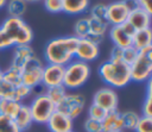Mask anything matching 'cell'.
<instances>
[{
  "label": "cell",
  "instance_id": "ee69618b",
  "mask_svg": "<svg viewBox=\"0 0 152 132\" xmlns=\"http://www.w3.org/2000/svg\"><path fill=\"white\" fill-rule=\"evenodd\" d=\"M6 2H7V0H0V10L6 6Z\"/></svg>",
  "mask_w": 152,
  "mask_h": 132
},
{
  "label": "cell",
  "instance_id": "ab89813d",
  "mask_svg": "<svg viewBox=\"0 0 152 132\" xmlns=\"http://www.w3.org/2000/svg\"><path fill=\"white\" fill-rule=\"evenodd\" d=\"M138 6L145 12L152 14V0H138Z\"/></svg>",
  "mask_w": 152,
  "mask_h": 132
},
{
  "label": "cell",
  "instance_id": "ba28073f",
  "mask_svg": "<svg viewBox=\"0 0 152 132\" xmlns=\"http://www.w3.org/2000/svg\"><path fill=\"white\" fill-rule=\"evenodd\" d=\"M137 30L128 24L127 21L121 24V25H115V26H109L108 29V36L114 46L121 48V49H127L132 46V37Z\"/></svg>",
  "mask_w": 152,
  "mask_h": 132
},
{
  "label": "cell",
  "instance_id": "6da1fadb",
  "mask_svg": "<svg viewBox=\"0 0 152 132\" xmlns=\"http://www.w3.org/2000/svg\"><path fill=\"white\" fill-rule=\"evenodd\" d=\"M77 39L78 38L75 36H62L50 39L44 49L46 63L65 67L69 62L75 59Z\"/></svg>",
  "mask_w": 152,
  "mask_h": 132
},
{
  "label": "cell",
  "instance_id": "ac0fdd59",
  "mask_svg": "<svg viewBox=\"0 0 152 132\" xmlns=\"http://www.w3.org/2000/svg\"><path fill=\"white\" fill-rule=\"evenodd\" d=\"M102 128L103 132H114V131H124V122H122V115L119 109L109 111L107 112L106 117L103 118Z\"/></svg>",
  "mask_w": 152,
  "mask_h": 132
},
{
  "label": "cell",
  "instance_id": "9c48e42d",
  "mask_svg": "<svg viewBox=\"0 0 152 132\" xmlns=\"http://www.w3.org/2000/svg\"><path fill=\"white\" fill-rule=\"evenodd\" d=\"M43 62L36 56L33 57L20 71L21 74V83L32 88L39 83H42V75H43Z\"/></svg>",
  "mask_w": 152,
  "mask_h": 132
},
{
  "label": "cell",
  "instance_id": "8992f818",
  "mask_svg": "<svg viewBox=\"0 0 152 132\" xmlns=\"http://www.w3.org/2000/svg\"><path fill=\"white\" fill-rule=\"evenodd\" d=\"M27 106L31 112L33 122L40 125H45L49 118L51 117V114L56 111V105L45 94L34 96L33 100Z\"/></svg>",
  "mask_w": 152,
  "mask_h": 132
},
{
  "label": "cell",
  "instance_id": "f35d334b",
  "mask_svg": "<svg viewBox=\"0 0 152 132\" xmlns=\"http://www.w3.org/2000/svg\"><path fill=\"white\" fill-rule=\"evenodd\" d=\"M122 54H124V49L118 48V46H113L110 49V52H109V61L122 62Z\"/></svg>",
  "mask_w": 152,
  "mask_h": 132
},
{
  "label": "cell",
  "instance_id": "d6a6232c",
  "mask_svg": "<svg viewBox=\"0 0 152 132\" xmlns=\"http://www.w3.org/2000/svg\"><path fill=\"white\" fill-rule=\"evenodd\" d=\"M107 112L101 108L100 106L95 105V103H91L88 108V118H91V119H95V120H99V121H102L103 118L106 117Z\"/></svg>",
  "mask_w": 152,
  "mask_h": 132
},
{
  "label": "cell",
  "instance_id": "5b68a950",
  "mask_svg": "<svg viewBox=\"0 0 152 132\" xmlns=\"http://www.w3.org/2000/svg\"><path fill=\"white\" fill-rule=\"evenodd\" d=\"M131 81L137 83L147 82L152 75V46L140 50L137 58L129 65Z\"/></svg>",
  "mask_w": 152,
  "mask_h": 132
},
{
  "label": "cell",
  "instance_id": "d590c367",
  "mask_svg": "<svg viewBox=\"0 0 152 132\" xmlns=\"http://www.w3.org/2000/svg\"><path fill=\"white\" fill-rule=\"evenodd\" d=\"M44 7L50 13H59L63 11V1L62 0H43Z\"/></svg>",
  "mask_w": 152,
  "mask_h": 132
},
{
  "label": "cell",
  "instance_id": "d6986e66",
  "mask_svg": "<svg viewBox=\"0 0 152 132\" xmlns=\"http://www.w3.org/2000/svg\"><path fill=\"white\" fill-rule=\"evenodd\" d=\"M132 46L138 51L152 46V31L151 27L137 30L132 37Z\"/></svg>",
  "mask_w": 152,
  "mask_h": 132
},
{
  "label": "cell",
  "instance_id": "e0dca14e",
  "mask_svg": "<svg viewBox=\"0 0 152 132\" xmlns=\"http://www.w3.org/2000/svg\"><path fill=\"white\" fill-rule=\"evenodd\" d=\"M151 15L152 14L145 12L140 7H137L129 12L127 23L131 24L135 30L148 29V27H151Z\"/></svg>",
  "mask_w": 152,
  "mask_h": 132
},
{
  "label": "cell",
  "instance_id": "4dcf8cb0",
  "mask_svg": "<svg viewBox=\"0 0 152 132\" xmlns=\"http://www.w3.org/2000/svg\"><path fill=\"white\" fill-rule=\"evenodd\" d=\"M0 132H20V130L12 118L0 115Z\"/></svg>",
  "mask_w": 152,
  "mask_h": 132
},
{
  "label": "cell",
  "instance_id": "cb8c5ba5",
  "mask_svg": "<svg viewBox=\"0 0 152 132\" xmlns=\"http://www.w3.org/2000/svg\"><path fill=\"white\" fill-rule=\"evenodd\" d=\"M66 88L63 86V84H58V86H52V87H49L46 88V92H45V95L57 106L66 95Z\"/></svg>",
  "mask_w": 152,
  "mask_h": 132
},
{
  "label": "cell",
  "instance_id": "4316f807",
  "mask_svg": "<svg viewBox=\"0 0 152 132\" xmlns=\"http://www.w3.org/2000/svg\"><path fill=\"white\" fill-rule=\"evenodd\" d=\"M122 115V122H124V130H134L140 115L134 112V111H126V112H121Z\"/></svg>",
  "mask_w": 152,
  "mask_h": 132
},
{
  "label": "cell",
  "instance_id": "e575fe53",
  "mask_svg": "<svg viewBox=\"0 0 152 132\" xmlns=\"http://www.w3.org/2000/svg\"><path fill=\"white\" fill-rule=\"evenodd\" d=\"M83 128L86 132H103L102 122L91 118H87L83 122Z\"/></svg>",
  "mask_w": 152,
  "mask_h": 132
},
{
  "label": "cell",
  "instance_id": "74e56055",
  "mask_svg": "<svg viewBox=\"0 0 152 132\" xmlns=\"http://www.w3.org/2000/svg\"><path fill=\"white\" fill-rule=\"evenodd\" d=\"M12 46H14L13 42L7 36V33L0 27V51L1 50H6V49H10Z\"/></svg>",
  "mask_w": 152,
  "mask_h": 132
},
{
  "label": "cell",
  "instance_id": "8fae6325",
  "mask_svg": "<svg viewBox=\"0 0 152 132\" xmlns=\"http://www.w3.org/2000/svg\"><path fill=\"white\" fill-rule=\"evenodd\" d=\"M93 103L100 106L106 112L118 109L119 96L115 89L110 87H102L95 92L93 95Z\"/></svg>",
  "mask_w": 152,
  "mask_h": 132
},
{
  "label": "cell",
  "instance_id": "7402d4cb",
  "mask_svg": "<svg viewBox=\"0 0 152 132\" xmlns=\"http://www.w3.org/2000/svg\"><path fill=\"white\" fill-rule=\"evenodd\" d=\"M21 105H23L21 102L15 101L14 99L0 98V115L14 119V117L18 114Z\"/></svg>",
  "mask_w": 152,
  "mask_h": 132
},
{
  "label": "cell",
  "instance_id": "7a4b0ae2",
  "mask_svg": "<svg viewBox=\"0 0 152 132\" xmlns=\"http://www.w3.org/2000/svg\"><path fill=\"white\" fill-rule=\"evenodd\" d=\"M97 71L102 82H104L113 89L124 88L132 82L129 65L124 62H114L108 59L99 67Z\"/></svg>",
  "mask_w": 152,
  "mask_h": 132
},
{
  "label": "cell",
  "instance_id": "30bf717a",
  "mask_svg": "<svg viewBox=\"0 0 152 132\" xmlns=\"http://www.w3.org/2000/svg\"><path fill=\"white\" fill-rule=\"evenodd\" d=\"M129 8L127 7L124 0H116L107 5V13H106V21L109 26L121 25L127 21Z\"/></svg>",
  "mask_w": 152,
  "mask_h": 132
},
{
  "label": "cell",
  "instance_id": "3957f363",
  "mask_svg": "<svg viewBox=\"0 0 152 132\" xmlns=\"http://www.w3.org/2000/svg\"><path fill=\"white\" fill-rule=\"evenodd\" d=\"M91 69L89 63L72 59L64 67V75H63V86L66 89H78L90 77Z\"/></svg>",
  "mask_w": 152,
  "mask_h": 132
},
{
  "label": "cell",
  "instance_id": "f1b7e54d",
  "mask_svg": "<svg viewBox=\"0 0 152 132\" xmlns=\"http://www.w3.org/2000/svg\"><path fill=\"white\" fill-rule=\"evenodd\" d=\"M106 13H107V5L103 2H96L89 7V17L91 18L99 20H106Z\"/></svg>",
  "mask_w": 152,
  "mask_h": 132
},
{
  "label": "cell",
  "instance_id": "277c9868",
  "mask_svg": "<svg viewBox=\"0 0 152 132\" xmlns=\"http://www.w3.org/2000/svg\"><path fill=\"white\" fill-rule=\"evenodd\" d=\"M15 45L31 44L33 39V31L23 18H6L0 26Z\"/></svg>",
  "mask_w": 152,
  "mask_h": 132
},
{
  "label": "cell",
  "instance_id": "484cf974",
  "mask_svg": "<svg viewBox=\"0 0 152 132\" xmlns=\"http://www.w3.org/2000/svg\"><path fill=\"white\" fill-rule=\"evenodd\" d=\"M4 73V80L5 82H7L8 84L15 87L18 84L21 83V74L20 70H17L12 67H8L6 70H2Z\"/></svg>",
  "mask_w": 152,
  "mask_h": 132
},
{
  "label": "cell",
  "instance_id": "d4e9b609",
  "mask_svg": "<svg viewBox=\"0 0 152 132\" xmlns=\"http://www.w3.org/2000/svg\"><path fill=\"white\" fill-rule=\"evenodd\" d=\"M74 36L78 39L82 38H88L89 34V21H88V17H83L76 20V23L74 24Z\"/></svg>",
  "mask_w": 152,
  "mask_h": 132
},
{
  "label": "cell",
  "instance_id": "f6af8a7d",
  "mask_svg": "<svg viewBox=\"0 0 152 132\" xmlns=\"http://www.w3.org/2000/svg\"><path fill=\"white\" fill-rule=\"evenodd\" d=\"M114 132H124V131H114Z\"/></svg>",
  "mask_w": 152,
  "mask_h": 132
},
{
  "label": "cell",
  "instance_id": "7c38bea8",
  "mask_svg": "<svg viewBox=\"0 0 152 132\" xmlns=\"http://www.w3.org/2000/svg\"><path fill=\"white\" fill-rule=\"evenodd\" d=\"M100 55V46L88 38L77 39L75 58L86 63L95 61Z\"/></svg>",
  "mask_w": 152,
  "mask_h": 132
},
{
  "label": "cell",
  "instance_id": "8d00e7d4",
  "mask_svg": "<svg viewBox=\"0 0 152 132\" xmlns=\"http://www.w3.org/2000/svg\"><path fill=\"white\" fill-rule=\"evenodd\" d=\"M138 52H139V51H138L137 49H134L133 46H129V48H127V49H124L122 62L126 63L127 65H131V64L134 62V59L137 58Z\"/></svg>",
  "mask_w": 152,
  "mask_h": 132
},
{
  "label": "cell",
  "instance_id": "4fadbf2b",
  "mask_svg": "<svg viewBox=\"0 0 152 132\" xmlns=\"http://www.w3.org/2000/svg\"><path fill=\"white\" fill-rule=\"evenodd\" d=\"M36 57V52L33 50V48L30 44H25V45H15L13 54H12V59H11V64L10 67L20 70L33 58Z\"/></svg>",
  "mask_w": 152,
  "mask_h": 132
},
{
  "label": "cell",
  "instance_id": "603a6c76",
  "mask_svg": "<svg viewBox=\"0 0 152 132\" xmlns=\"http://www.w3.org/2000/svg\"><path fill=\"white\" fill-rule=\"evenodd\" d=\"M5 7H6L8 17L23 18V15L26 12L27 4L24 0H7Z\"/></svg>",
  "mask_w": 152,
  "mask_h": 132
},
{
  "label": "cell",
  "instance_id": "2e32d148",
  "mask_svg": "<svg viewBox=\"0 0 152 132\" xmlns=\"http://www.w3.org/2000/svg\"><path fill=\"white\" fill-rule=\"evenodd\" d=\"M88 21H89L88 39H90L95 44L100 45L104 39V36L109 29V25L107 24L106 20H99V19L91 18L89 15H88Z\"/></svg>",
  "mask_w": 152,
  "mask_h": 132
},
{
  "label": "cell",
  "instance_id": "f546056e",
  "mask_svg": "<svg viewBox=\"0 0 152 132\" xmlns=\"http://www.w3.org/2000/svg\"><path fill=\"white\" fill-rule=\"evenodd\" d=\"M30 95H31V88L25 86V84H23V83H20V84L14 87L12 99H14L15 101H19V102L23 103V101L25 99H27Z\"/></svg>",
  "mask_w": 152,
  "mask_h": 132
},
{
  "label": "cell",
  "instance_id": "5bb4252c",
  "mask_svg": "<svg viewBox=\"0 0 152 132\" xmlns=\"http://www.w3.org/2000/svg\"><path fill=\"white\" fill-rule=\"evenodd\" d=\"M63 75H64V67L63 65L46 63L43 68L42 83L46 88L52 87V86L63 84Z\"/></svg>",
  "mask_w": 152,
  "mask_h": 132
},
{
  "label": "cell",
  "instance_id": "836d02e7",
  "mask_svg": "<svg viewBox=\"0 0 152 132\" xmlns=\"http://www.w3.org/2000/svg\"><path fill=\"white\" fill-rule=\"evenodd\" d=\"M13 89L14 87L5 82L4 80V73L0 69V98H10L12 99L13 96Z\"/></svg>",
  "mask_w": 152,
  "mask_h": 132
},
{
  "label": "cell",
  "instance_id": "83f0119b",
  "mask_svg": "<svg viewBox=\"0 0 152 132\" xmlns=\"http://www.w3.org/2000/svg\"><path fill=\"white\" fill-rule=\"evenodd\" d=\"M142 115L152 118V78L147 81L146 96L142 102Z\"/></svg>",
  "mask_w": 152,
  "mask_h": 132
},
{
  "label": "cell",
  "instance_id": "ffe728a7",
  "mask_svg": "<svg viewBox=\"0 0 152 132\" xmlns=\"http://www.w3.org/2000/svg\"><path fill=\"white\" fill-rule=\"evenodd\" d=\"M63 11L66 14L76 15L87 12L90 7V0H62Z\"/></svg>",
  "mask_w": 152,
  "mask_h": 132
},
{
  "label": "cell",
  "instance_id": "52a82bcc",
  "mask_svg": "<svg viewBox=\"0 0 152 132\" xmlns=\"http://www.w3.org/2000/svg\"><path fill=\"white\" fill-rule=\"evenodd\" d=\"M86 108V96L81 93H66L65 98L56 106V109L72 120L78 118Z\"/></svg>",
  "mask_w": 152,
  "mask_h": 132
},
{
  "label": "cell",
  "instance_id": "1f68e13d",
  "mask_svg": "<svg viewBox=\"0 0 152 132\" xmlns=\"http://www.w3.org/2000/svg\"><path fill=\"white\" fill-rule=\"evenodd\" d=\"M134 132H152V118L150 117H140L134 130Z\"/></svg>",
  "mask_w": 152,
  "mask_h": 132
},
{
  "label": "cell",
  "instance_id": "44dd1931",
  "mask_svg": "<svg viewBox=\"0 0 152 132\" xmlns=\"http://www.w3.org/2000/svg\"><path fill=\"white\" fill-rule=\"evenodd\" d=\"M13 120H14L15 125L18 126V128L20 130V132H25L26 130H28L31 127V125L33 124L32 115H31V112L28 109V106L23 103L18 114L14 117Z\"/></svg>",
  "mask_w": 152,
  "mask_h": 132
},
{
  "label": "cell",
  "instance_id": "7bdbcfd3",
  "mask_svg": "<svg viewBox=\"0 0 152 132\" xmlns=\"http://www.w3.org/2000/svg\"><path fill=\"white\" fill-rule=\"evenodd\" d=\"M26 4H36V2H40L43 0H24Z\"/></svg>",
  "mask_w": 152,
  "mask_h": 132
},
{
  "label": "cell",
  "instance_id": "bcb514c9",
  "mask_svg": "<svg viewBox=\"0 0 152 132\" xmlns=\"http://www.w3.org/2000/svg\"><path fill=\"white\" fill-rule=\"evenodd\" d=\"M70 132H74V131H70Z\"/></svg>",
  "mask_w": 152,
  "mask_h": 132
},
{
  "label": "cell",
  "instance_id": "b9f144b4",
  "mask_svg": "<svg viewBox=\"0 0 152 132\" xmlns=\"http://www.w3.org/2000/svg\"><path fill=\"white\" fill-rule=\"evenodd\" d=\"M124 1L126 2V5H127V7L129 8V11H133L134 8L139 7V6H138V0H124Z\"/></svg>",
  "mask_w": 152,
  "mask_h": 132
},
{
  "label": "cell",
  "instance_id": "9a60e30c",
  "mask_svg": "<svg viewBox=\"0 0 152 132\" xmlns=\"http://www.w3.org/2000/svg\"><path fill=\"white\" fill-rule=\"evenodd\" d=\"M45 125L50 132H70L74 127V120L56 109Z\"/></svg>",
  "mask_w": 152,
  "mask_h": 132
},
{
  "label": "cell",
  "instance_id": "60d3db41",
  "mask_svg": "<svg viewBox=\"0 0 152 132\" xmlns=\"http://www.w3.org/2000/svg\"><path fill=\"white\" fill-rule=\"evenodd\" d=\"M45 92H46V87L43 83H39V84H37V86L31 88V94H34L36 96L43 95V94H45Z\"/></svg>",
  "mask_w": 152,
  "mask_h": 132
}]
</instances>
